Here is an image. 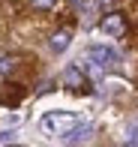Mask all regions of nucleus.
Returning <instances> with one entry per match:
<instances>
[{"label": "nucleus", "mask_w": 138, "mask_h": 147, "mask_svg": "<svg viewBox=\"0 0 138 147\" xmlns=\"http://www.w3.org/2000/svg\"><path fill=\"white\" fill-rule=\"evenodd\" d=\"M75 123H81V117H78L75 111H48V114L42 117V129L48 132V135H63V132L72 129Z\"/></svg>", "instance_id": "f257e3e1"}, {"label": "nucleus", "mask_w": 138, "mask_h": 147, "mask_svg": "<svg viewBox=\"0 0 138 147\" xmlns=\"http://www.w3.org/2000/svg\"><path fill=\"white\" fill-rule=\"evenodd\" d=\"M87 57L93 60V63H99L105 72L114 69V66L120 63V54H117L111 45H90V48H87Z\"/></svg>", "instance_id": "f03ea898"}, {"label": "nucleus", "mask_w": 138, "mask_h": 147, "mask_svg": "<svg viewBox=\"0 0 138 147\" xmlns=\"http://www.w3.org/2000/svg\"><path fill=\"white\" fill-rule=\"evenodd\" d=\"M90 135H93V126H90V123H84V126L75 123L72 129H66L60 135V141L63 144H81V141H90Z\"/></svg>", "instance_id": "7ed1b4c3"}, {"label": "nucleus", "mask_w": 138, "mask_h": 147, "mask_svg": "<svg viewBox=\"0 0 138 147\" xmlns=\"http://www.w3.org/2000/svg\"><path fill=\"white\" fill-rule=\"evenodd\" d=\"M99 27L108 33V36H123V33H126V21H123V15L120 12H108V15L102 18V24Z\"/></svg>", "instance_id": "20e7f679"}, {"label": "nucleus", "mask_w": 138, "mask_h": 147, "mask_svg": "<svg viewBox=\"0 0 138 147\" xmlns=\"http://www.w3.org/2000/svg\"><path fill=\"white\" fill-rule=\"evenodd\" d=\"M63 84L69 90H81L84 87V69L81 66H66L63 69Z\"/></svg>", "instance_id": "39448f33"}, {"label": "nucleus", "mask_w": 138, "mask_h": 147, "mask_svg": "<svg viewBox=\"0 0 138 147\" xmlns=\"http://www.w3.org/2000/svg\"><path fill=\"white\" fill-rule=\"evenodd\" d=\"M69 42H72V33H69V30H60V33H54V36H51L48 48L54 51V54H60V51L69 48Z\"/></svg>", "instance_id": "423d86ee"}, {"label": "nucleus", "mask_w": 138, "mask_h": 147, "mask_svg": "<svg viewBox=\"0 0 138 147\" xmlns=\"http://www.w3.org/2000/svg\"><path fill=\"white\" fill-rule=\"evenodd\" d=\"M15 69V60L12 57H0V75H6V72Z\"/></svg>", "instance_id": "0eeeda50"}, {"label": "nucleus", "mask_w": 138, "mask_h": 147, "mask_svg": "<svg viewBox=\"0 0 138 147\" xmlns=\"http://www.w3.org/2000/svg\"><path fill=\"white\" fill-rule=\"evenodd\" d=\"M15 132H12V129H3V132H0V144H12V141H15Z\"/></svg>", "instance_id": "6e6552de"}, {"label": "nucleus", "mask_w": 138, "mask_h": 147, "mask_svg": "<svg viewBox=\"0 0 138 147\" xmlns=\"http://www.w3.org/2000/svg\"><path fill=\"white\" fill-rule=\"evenodd\" d=\"M30 3H33L36 9H51V6H54L57 0H30Z\"/></svg>", "instance_id": "1a4fd4ad"}, {"label": "nucleus", "mask_w": 138, "mask_h": 147, "mask_svg": "<svg viewBox=\"0 0 138 147\" xmlns=\"http://www.w3.org/2000/svg\"><path fill=\"white\" fill-rule=\"evenodd\" d=\"M126 141H129V144H135V141H138V126H129V132H126Z\"/></svg>", "instance_id": "9d476101"}, {"label": "nucleus", "mask_w": 138, "mask_h": 147, "mask_svg": "<svg viewBox=\"0 0 138 147\" xmlns=\"http://www.w3.org/2000/svg\"><path fill=\"white\" fill-rule=\"evenodd\" d=\"M96 3H99V6H111L114 0H96Z\"/></svg>", "instance_id": "9b49d317"}]
</instances>
